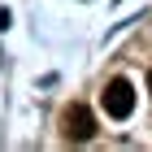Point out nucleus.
Returning <instances> with one entry per match:
<instances>
[{"mask_svg": "<svg viewBox=\"0 0 152 152\" xmlns=\"http://www.w3.org/2000/svg\"><path fill=\"white\" fill-rule=\"evenodd\" d=\"M100 104H104V113L109 117H130L135 113V87H130V78H113L104 87V96H100Z\"/></svg>", "mask_w": 152, "mask_h": 152, "instance_id": "nucleus-1", "label": "nucleus"}, {"mask_svg": "<svg viewBox=\"0 0 152 152\" xmlns=\"http://www.w3.org/2000/svg\"><path fill=\"white\" fill-rule=\"evenodd\" d=\"M61 130H65V139L70 143H87L96 135V117L87 104H70L65 113H61Z\"/></svg>", "mask_w": 152, "mask_h": 152, "instance_id": "nucleus-2", "label": "nucleus"}, {"mask_svg": "<svg viewBox=\"0 0 152 152\" xmlns=\"http://www.w3.org/2000/svg\"><path fill=\"white\" fill-rule=\"evenodd\" d=\"M148 87H152V70H148Z\"/></svg>", "mask_w": 152, "mask_h": 152, "instance_id": "nucleus-3", "label": "nucleus"}]
</instances>
